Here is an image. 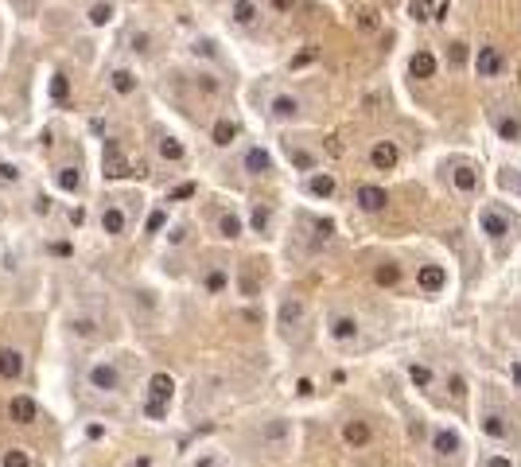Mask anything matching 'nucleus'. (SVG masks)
I'll return each instance as SVG.
<instances>
[{"label": "nucleus", "mask_w": 521, "mask_h": 467, "mask_svg": "<svg viewBox=\"0 0 521 467\" xmlns=\"http://www.w3.org/2000/svg\"><path fill=\"white\" fill-rule=\"evenodd\" d=\"M35 413H40V405H35L31 398H24V393L8 401V417L16 421V425H31V421H35Z\"/></svg>", "instance_id": "13"}, {"label": "nucleus", "mask_w": 521, "mask_h": 467, "mask_svg": "<svg viewBox=\"0 0 521 467\" xmlns=\"http://www.w3.org/2000/svg\"><path fill=\"white\" fill-rule=\"evenodd\" d=\"M234 137H237V125H234V121H226V117L214 121V144H218V148L234 144Z\"/></svg>", "instance_id": "25"}, {"label": "nucleus", "mask_w": 521, "mask_h": 467, "mask_svg": "<svg viewBox=\"0 0 521 467\" xmlns=\"http://www.w3.org/2000/svg\"><path fill=\"white\" fill-rule=\"evenodd\" d=\"M195 55H203V59H214L218 51H214V43H210V40H198V43H195Z\"/></svg>", "instance_id": "45"}, {"label": "nucleus", "mask_w": 521, "mask_h": 467, "mask_svg": "<svg viewBox=\"0 0 521 467\" xmlns=\"http://www.w3.org/2000/svg\"><path fill=\"white\" fill-rule=\"evenodd\" d=\"M300 323H304V304H300V300H284V304H280V328L292 331V328H300Z\"/></svg>", "instance_id": "22"}, {"label": "nucleus", "mask_w": 521, "mask_h": 467, "mask_svg": "<svg viewBox=\"0 0 521 467\" xmlns=\"http://www.w3.org/2000/svg\"><path fill=\"white\" fill-rule=\"evenodd\" d=\"M171 389H176L171 374H152V382H148V401H160V405H167V401H171Z\"/></svg>", "instance_id": "16"}, {"label": "nucleus", "mask_w": 521, "mask_h": 467, "mask_svg": "<svg viewBox=\"0 0 521 467\" xmlns=\"http://www.w3.org/2000/svg\"><path fill=\"white\" fill-rule=\"evenodd\" d=\"M20 374H24V355L16 347H4V350H0V378L16 382Z\"/></svg>", "instance_id": "12"}, {"label": "nucleus", "mask_w": 521, "mask_h": 467, "mask_svg": "<svg viewBox=\"0 0 521 467\" xmlns=\"http://www.w3.org/2000/svg\"><path fill=\"white\" fill-rule=\"evenodd\" d=\"M109 20H113V4H109V0H101V4L89 8V24H94V28H101V24H109Z\"/></svg>", "instance_id": "32"}, {"label": "nucleus", "mask_w": 521, "mask_h": 467, "mask_svg": "<svg viewBox=\"0 0 521 467\" xmlns=\"http://www.w3.org/2000/svg\"><path fill=\"white\" fill-rule=\"evenodd\" d=\"M241 168H246L249 176H265V171H273V156H268L265 148H249L246 160H241Z\"/></svg>", "instance_id": "17"}, {"label": "nucleus", "mask_w": 521, "mask_h": 467, "mask_svg": "<svg viewBox=\"0 0 521 467\" xmlns=\"http://www.w3.org/2000/svg\"><path fill=\"white\" fill-rule=\"evenodd\" d=\"M479 428H482L490 440H506V436H510V428H506V413H502L498 405H482Z\"/></svg>", "instance_id": "4"}, {"label": "nucleus", "mask_w": 521, "mask_h": 467, "mask_svg": "<svg viewBox=\"0 0 521 467\" xmlns=\"http://www.w3.org/2000/svg\"><path fill=\"white\" fill-rule=\"evenodd\" d=\"M273 8L276 12H288V8H292V0H273Z\"/></svg>", "instance_id": "56"}, {"label": "nucleus", "mask_w": 521, "mask_h": 467, "mask_svg": "<svg viewBox=\"0 0 521 467\" xmlns=\"http://www.w3.org/2000/svg\"><path fill=\"white\" fill-rule=\"evenodd\" d=\"M413 20H428V12H432V0H413Z\"/></svg>", "instance_id": "42"}, {"label": "nucleus", "mask_w": 521, "mask_h": 467, "mask_svg": "<svg viewBox=\"0 0 521 467\" xmlns=\"http://www.w3.org/2000/svg\"><path fill=\"white\" fill-rule=\"evenodd\" d=\"M67 94H70L67 74H55V78H51V98H55V101H67Z\"/></svg>", "instance_id": "37"}, {"label": "nucleus", "mask_w": 521, "mask_h": 467, "mask_svg": "<svg viewBox=\"0 0 521 467\" xmlns=\"http://www.w3.org/2000/svg\"><path fill=\"white\" fill-rule=\"evenodd\" d=\"M288 436H292V428H288V421H268V425L261 428V440H265V444H273V448L288 444Z\"/></svg>", "instance_id": "20"}, {"label": "nucleus", "mask_w": 521, "mask_h": 467, "mask_svg": "<svg viewBox=\"0 0 521 467\" xmlns=\"http://www.w3.org/2000/svg\"><path fill=\"white\" fill-rule=\"evenodd\" d=\"M447 59H452V67H463V62H467V47L452 43V47H447Z\"/></svg>", "instance_id": "40"}, {"label": "nucleus", "mask_w": 521, "mask_h": 467, "mask_svg": "<svg viewBox=\"0 0 521 467\" xmlns=\"http://www.w3.org/2000/svg\"><path fill=\"white\" fill-rule=\"evenodd\" d=\"M133 51H148V35L140 31V35H133Z\"/></svg>", "instance_id": "52"}, {"label": "nucleus", "mask_w": 521, "mask_h": 467, "mask_svg": "<svg viewBox=\"0 0 521 467\" xmlns=\"http://www.w3.org/2000/svg\"><path fill=\"white\" fill-rule=\"evenodd\" d=\"M195 467H210V459H203V464H195Z\"/></svg>", "instance_id": "58"}, {"label": "nucleus", "mask_w": 521, "mask_h": 467, "mask_svg": "<svg viewBox=\"0 0 521 467\" xmlns=\"http://www.w3.org/2000/svg\"><path fill=\"white\" fill-rule=\"evenodd\" d=\"M397 160H401V152H397L393 140H377L374 148H370V164H374V168H382V171H389Z\"/></svg>", "instance_id": "8"}, {"label": "nucleus", "mask_w": 521, "mask_h": 467, "mask_svg": "<svg viewBox=\"0 0 521 467\" xmlns=\"http://www.w3.org/2000/svg\"><path fill=\"white\" fill-rule=\"evenodd\" d=\"M55 183H59L62 191H78V187H82V176H78V168H59Z\"/></svg>", "instance_id": "29"}, {"label": "nucleus", "mask_w": 521, "mask_h": 467, "mask_svg": "<svg viewBox=\"0 0 521 467\" xmlns=\"http://www.w3.org/2000/svg\"><path fill=\"white\" fill-rule=\"evenodd\" d=\"M452 183H455V191H463V195H475V191H479V176H475L471 164H455Z\"/></svg>", "instance_id": "15"}, {"label": "nucleus", "mask_w": 521, "mask_h": 467, "mask_svg": "<svg viewBox=\"0 0 521 467\" xmlns=\"http://www.w3.org/2000/svg\"><path fill=\"white\" fill-rule=\"evenodd\" d=\"M226 280H230V277L222 273V269H210L203 285H207V292H222V289H226Z\"/></svg>", "instance_id": "36"}, {"label": "nucleus", "mask_w": 521, "mask_h": 467, "mask_svg": "<svg viewBox=\"0 0 521 467\" xmlns=\"http://www.w3.org/2000/svg\"><path fill=\"white\" fill-rule=\"evenodd\" d=\"M416 285H420L424 292H440L443 285H447V273H443L440 265H420V273H416Z\"/></svg>", "instance_id": "14"}, {"label": "nucleus", "mask_w": 521, "mask_h": 467, "mask_svg": "<svg viewBox=\"0 0 521 467\" xmlns=\"http://www.w3.org/2000/svg\"><path fill=\"white\" fill-rule=\"evenodd\" d=\"M198 82H203V90H207V94H218V82L210 78V74H198Z\"/></svg>", "instance_id": "50"}, {"label": "nucleus", "mask_w": 521, "mask_h": 467, "mask_svg": "<svg viewBox=\"0 0 521 467\" xmlns=\"http://www.w3.org/2000/svg\"><path fill=\"white\" fill-rule=\"evenodd\" d=\"M101 230H105V234H125V210L105 207L101 210Z\"/></svg>", "instance_id": "24"}, {"label": "nucleus", "mask_w": 521, "mask_h": 467, "mask_svg": "<svg viewBox=\"0 0 521 467\" xmlns=\"http://www.w3.org/2000/svg\"><path fill=\"white\" fill-rule=\"evenodd\" d=\"M327 335H331L334 343H355V339H358V319L355 316H331Z\"/></svg>", "instance_id": "6"}, {"label": "nucleus", "mask_w": 521, "mask_h": 467, "mask_svg": "<svg viewBox=\"0 0 521 467\" xmlns=\"http://www.w3.org/2000/svg\"><path fill=\"white\" fill-rule=\"evenodd\" d=\"M0 179L16 183V179H20V168H16V164H0Z\"/></svg>", "instance_id": "46"}, {"label": "nucleus", "mask_w": 521, "mask_h": 467, "mask_svg": "<svg viewBox=\"0 0 521 467\" xmlns=\"http://www.w3.org/2000/svg\"><path fill=\"white\" fill-rule=\"evenodd\" d=\"M101 432H105L101 425H89V428H86V436H89V440H101Z\"/></svg>", "instance_id": "54"}, {"label": "nucleus", "mask_w": 521, "mask_h": 467, "mask_svg": "<svg viewBox=\"0 0 521 467\" xmlns=\"http://www.w3.org/2000/svg\"><path fill=\"white\" fill-rule=\"evenodd\" d=\"M288 160H292L296 168L315 171V156H311V152H304V148H292V144H288Z\"/></svg>", "instance_id": "33"}, {"label": "nucleus", "mask_w": 521, "mask_h": 467, "mask_svg": "<svg viewBox=\"0 0 521 467\" xmlns=\"http://www.w3.org/2000/svg\"><path fill=\"white\" fill-rule=\"evenodd\" d=\"M518 191H521V176H518Z\"/></svg>", "instance_id": "59"}, {"label": "nucleus", "mask_w": 521, "mask_h": 467, "mask_svg": "<svg viewBox=\"0 0 521 467\" xmlns=\"http://www.w3.org/2000/svg\"><path fill=\"white\" fill-rule=\"evenodd\" d=\"M447 389H452L455 398H459V393H467V382H463L459 374H452V378H447Z\"/></svg>", "instance_id": "47"}, {"label": "nucleus", "mask_w": 521, "mask_h": 467, "mask_svg": "<svg viewBox=\"0 0 521 467\" xmlns=\"http://www.w3.org/2000/svg\"><path fill=\"white\" fill-rule=\"evenodd\" d=\"M502 51L498 47H479V55H475V70H479V78H498L502 74Z\"/></svg>", "instance_id": "5"}, {"label": "nucleus", "mask_w": 521, "mask_h": 467, "mask_svg": "<svg viewBox=\"0 0 521 467\" xmlns=\"http://www.w3.org/2000/svg\"><path fill=\"white\" fill-rule=\"evenodd\" d=\"M510 374H513V382L521 386V362H513V370H510Z\"/></svg>", "instance_id": "57"}, {"label": "nucleus", "mask_w": 521, "mask_h": 467, "mask_svg": "<svg viewBox=\"0 0 521 467\" xmlns=\"http://www.w3.org/2000/svg\"><path fill=\"white\" fill-rule=\"evenodd\" d=\"M160 156L164 160H183V144H179L176 137H164L160 140Z\"/></svg>", "instance_id": "34"}, {"label": "nucleus", "mask_w": 521, "mask_h": 467, "mask_svg": "<svg viewBox=\"0 0 521 467\" xmlns=\"http://www.w3.org/2000/svg\"><path fill=\"white\" fill-rule=\"evenodd\" d=\"M230 16H234V24H241V28H249V24H257V16H261V8H257L253 0H234V4H230Z\"/></svg>", "instance_id": "19"}, {"label": "nucleus", "mask_w": 521, "mask_h": 467, "mask_svg": "<svg viewBox=\"0 0 521 467\" xmlns=\"http://www.w3.org/2000/svg\"><path fill=\"white\" fill-rule=\"evenodd\" d=\"M35 214H51V199H47V195H40V199H35Z\"/></svg>", "instance_id": "51"}, {"label": "nucleus", "mask_w": 521, "mask_h": 467, "mask_svg": "<svg viewBox=\"0 0 521 467\" xmlns=\"http://www.w3.org/2000/svg\"><path fill=\"white\" fill-rule=\"evenodd\" d=\"M195 195V183H179L176 191H171V199H191Z\"/></svg>", "instance_id": "48"}, {"label": "nucleus", "mask_w": 521, "mask_h": 467, "mask_svg": "<svg viewBox=\"0 0 521 467\" xmlns=\"http://www.w3.org/2000/svg\"><path fill=\"white\" fill-rule=\"evenodd\" d=\"M343 440L350 448L370 444V425H366V421H346V425H343Z\"/></svg>", "instance_id": "21"}, {"label": "nucleus", "mask_w": 521, "mask_h": 467, "mask_svg": "<svg viewBox=\"0 0 521 467\" xmlns=\"http://www.w3.org/2000/svg\"><path fill=\"white\" fill-rule=\"evenodd\" d=\"M358 207L370 210V214H377V210H385V203H389V195H385V187H374V183H362L358 187Z\"/></svg>", "instance_id": "7"}, {"label": "nucleus", "mask_w": 521, "mask_h": 467, "mask_svg": "<svg viewBox=\"0 0 521 467\" xmlns=\"http://www.w3.org/2000/svg\"><path fill=\"white\" fill-rule=\"evenodd\" d=\"M113 90L117 94H133L137 90V74L133 70H113Z\"/></svg>", "instance_id": "30"}, {"label": "nucleus", "mask_w": 521, "mask_h": 467, "mask_svg": "<svg viewBox=\"0 0 521 467\" xmlns=\"http://www.w3.org/2000/svg\"><path fill=\"white\" fill-rule=\"evenodd\" d=\"M70 331H74L78 339H94L98 335V323H94L89 316H78V319H70Z\"/></svg>", "instance_id": "31"}, {"label": "nucleus", "mask_w": 521, "mask_h": 467, "mask_svg": "<svg viewBox=\"0 0 521 467\" xmlns=\"http://www.w3.org/2000/svg\"><path fill=\"white\" fill-rule=\"evenodd\" d=\"M101 171H105L109 179H125V176H133V164L125 160V152H121L117 140H105V152H101Z\"/></svg>", "instance_id": "3"}, {"label": "nucleus", "mask_w": 521, "mask_h": 467, "mask_svg": "<svg viewBox=\"0 0 521 467\" xmlns=\"http://www.w3.org/2000/svg\"><path fill=\"white\" fill-rule=\"evenodd\" d=\"M374 280H377V285H385V289H389V285H397V280H401V265H393V261H385V265H377Z\"/></svg>", "instance_id": "28"}, {"label": "nucleus", "mask_w": 521, "mask_h": 467, "mask_svg": "<svg viewBox=\"0 0 521 467\" xmlns=\"http://www.w3.org/2000/svg\"><path fill=\"white\" fill-rule=\"evenodd\" d=\"M268 113H273L276 121H296L300 117V98H292V94H276V98L268 101Z\"/></svg>", "instance_id": "11"}, {"label": "nucleus", "mask_w": 521, "mask_h": 467, "mask_svg": "<svg viewBox=\"0 0 521 467\" xmlns=\"http://www.w3.org/2000/svg\"><path fill=\"white\" fill-rule=\"evenodd\" d=\"M479 226H482V234L494 238V241H506L513 234V219L502 207H482L479 210Z\"/></svg>", "instance_id": "1"}, {"label": "nucleus", "mask_w": 521, "mask_h": 467, "mask_svg": "<svg viewBox=\"0 0 521 467\" xmlns=\"http://www.w3.org/2000/svg\"><path fill=\"white\" fill-rule=\"evenodd\" d=\"M409 74H413V78H432L436 74V55L432 51H416L413 59H409Z\"/></svg>", "instance_id": "18"}, {"label": "nucleus", "mask_w": 521, "mask_h": 467, "mask_svg": "<svg viewBox=\"0 0 521 467\" xmlns=\"http://www.w3.org/2000/svg\"><path fill=\"white\" fill-rule=\"evenodd\" d=\"M307 191H311L315 199H331V195H334V176H327V171H315V176L307 179Z\"/></svg>", "instance_id": "23"}, {"label": "nucleus", "mask_w": 521, "mask_h": 467, "mask_svg": "<svg viewBox=\"0 0 521 467\" xmlns=\"http://www.w3.org/2000/svg\"><path fill=\"white\" fill-rule=\"evenodd\" d=\"M463 448V440H459V432H455V428H436V436H432V452L436 456H455V452H459Z\"/></svg>", "instance_id": "9"}, {"label": "nucleus", "mask_w": 521, "mask_h": 467, "mask_svg": "<svg viewBox=\"0 0 521 467\" xmlns=\"http://www.w3.org/2000/svg\"><path fill=\"white\" fill-rule=\"evenodd\" d=\"M253 230L257 234H265L268 230V210L265 207H253Z\"/></svg>", "instance_id": "41"}, {"label": "nucleus", "mask_w": 521, "mask_h": 467, "mask_svg": "<svg viewBox=\"0 0 521 467\" xmlns=\"http://www.w3.org/2000/svg\"><path fill=\"white\" fill-rule=\"evenodd\" d=\"M164 222H167V210H152V214H148V234H160Z\"/></svg>", "instance_id": "38"}, {"label": "nucleus", "mask_w": 521, "mask_h": 467, "mask_svg": "<svg viewBox=\"0 0 521 467\" xmlns=\"http://www.w3.org/2000/svg\"><path fill=\"white\" fill-rule=\"evenodd\" d=\"M86 382H89V389H98V393H113V389H121V370H117V362L98 358V362L86 370Z\"/></svg>", "instance_id": "2"}, {"label": "nucleus", "mask_w": 521, "mask_h": 467, "mask_svg": "<svg viewBox=\"0 0 521 467\" xmlns=\"http://www.w3.org/2000/svg\"><path fill=\"white\" fill-rule=\"evenodd\" d=\"M358 28L374 31V28H377V12H374V8H362V12H358Z\"/></svg>", "instance_id": "39"}, {"label": "nucleus", "mask_w": 521, "mask_h": 467, "mask_svg": "<svg viewBox=\"0 0 521 467\" xmlns=\"http://www.w3.org/2000/svg\"><path fill=\"white\" fill-rule=\"evenodd\" d=\"M16 16H35V0H12Z\"/></svg>", "instance_id": "44"}, {"label": "nucleus", "mask_w": 521, "mask_h": 467, "mask_svg": "<svg viewBox=\"0 0 521 467\" xmlns=\"http://www.w3.org/2000/svg\"><path fill=\"white\" fill-rule=\"evenodd\" d=\"M490 121H494V129H498L502 140H521V117H518V113H502V110H494Z\"/></svg>", "instance_id": "10"}, {"label": "nucleus", "mask_w": 521, "mask_h": 467, "mask_svg": "<svg viewBox=\"0 0 521 467\" xmlns=\"http://www.w3.org/2000/svg\"><path fill=\"white\" fill-rule=\"evenodd\" d=\"M218 234H222V238H230V241H234L237 234H241V219H237L234 210H226V214L218 219Z\"/></svg>", "instance_id": "26"}, {"label": "nucleus", "mask_w": 521, "mask_h": 467, "mask_svg": "<svg viewBox=\"0 0 521 467\" xmlns=\"http://www.w3.org/2000/svg\"><path fill=\"white\" fill-rule=\"evenodd\" d=\"M315 59V47H307L304 51V55H296V59H292V70H300V67H307V62H311Z\"/></svg>", "instance_id": "49"}, {"label": "nucleus", "mask_w": 521, "mask_h": 467, "mask_svg": "<svg viewBox=\"0 0 521 467\" xmlns=\"http://www.w3.org/2000/svg\"><path fill=\"white\" fill-rule=\"evenodd\" d=\"M4 467H31V459L24 448H8V452H4Z\"/></svg>", "instance_id": "35"}, {"label": "nucleus", "mask_w": 521, "mask_h": 467, "mask_svg": "<svg viewBox=\"0 0 521 467\" xmlns=\"http://www.w3.org/2000/svg\"><path fill=\"white\" fill-rule=\"evenodd\" d=\"M486 467H513V464L506 456H490V459H486Z\"/></svg>", "instance_id": "53"}, {"label": "nucleus", "mask_w": 521, "mask_h": 467, "mask_svg": "<svg viewBox=\"0 0 521 467\" xmlns=\"http://www.w3.org/2000/svg\"><path fill=\"white\" fill-rule=\"evenodd\" d=\"M144 413H148L152 421H164V417H167V405H160V401H144Z\"/></svg>", "instance_id": "43"}, {"label": "nucleus", "mask_w": 521, "mask_h": 467, "mask_svg": "<svg viewBox=\"0 0 521 467\" xmlns=\"http://www.w3.org/2000/svg\"><path fill=\"white\" fill-rule=\"evenodd\" d=\"M409 378H413L416 389H428L436 374H432V366H424V362H413V366H409Z\"/></svg>", "instance_id": "27"}, {"label": "nucleus", "mask_w": 521, "mask_h": 467, "mask_svg": "<svg viewBox=\"0 0 521 467\" xmlns=\"http://www.w3.org/2000/svg\"><path fill=\"white\" fill-rule=\"evenodd\" d=\"M296 389H300V393H304V398H307V393H311L315 386H311V378H300V386H296Z\"/></svg>", "instance_id": "55"}]
</instances>
